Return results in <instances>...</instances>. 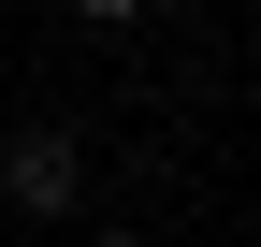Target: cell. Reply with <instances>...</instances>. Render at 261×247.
<instances>
[{
    "label": "cell",
    "mask_w": 261,
    "mask_h": 247,
    "mask_svg": "<svg viewBox=\"0 0 261 247\" xmlns=\"http://www.w3.org/2000/svg\"><path fill=\"white\" fill-rule=\"evenodd\" d=\"M87 247H145V233H87Z\"/></svg>",
    "instance_id": "3957f363"
},
{
    "label": "cell",
    "mask_w": 261,
    "mask_h": 247,
    "mask_svg": "<svg viewBox=\"0 0 261 247\" xmlns=\"http://www.w3.org/2000/svg\"><path fill=\"white\" fill-rule=\"evenodd\" d=\"M73 15H87V29H130V15H145V0H73Z\"/></svg>",
    "instance_id": "7a4b0ae2"
},
{
    "label": "cell",
    "mask_w": 261,
    "mask_h": 247,
    "mask_svg": "<svg viewBox=\"0 0 261 247\" xmlns=\"http://www.w3.org/2000/svg\"><path fill=\"white\" fill-rule=\"evenodd\" d=\"M73 189H87V145L58 131V116H29V131H0V204H29V218H58Z\"/></svg>",
    "instance_id": "6da1fadb"
}]
</instances>
